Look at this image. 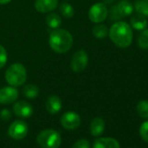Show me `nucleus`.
Listing matches in <instances>:
<instances>
[{
  "label": "nucleus",
  "instance_id": "f257e3e1",
  "mask_svg": "<svg viewBox=\"0 0 148 148\" xmlns=\"http://www.w3.org/2000/svg\"><path fill=\"white\" fill-rule=\"evenodd\" d=\"M109 37L118 47L127 48L132 42V31L125 22H117L112 25Z\"/></svg>",
  "mask_w": 148,
  "mask_h": 148
},
{
  "label": "nucleus",
  "instance_id": "f03ea898",
  "mask_svg": "<svg viewBox=\"0 0 148 148\" xmlns=\"http://www.w3.org/2000/svg\"><path fill=\"white\" fill-rule=\"evenodd\" d=\"M73 38L71 34L64 29L53 30L49 37V45L57 53H65L72 46Z\"/></svg>",
  "mask_w": 148,
  "mask_h": 148
},
{
  "label": "nucleus",
  "instance_id": "7ed1b4c3",
  "mask_svg": "<svg viewBox=\"0 0 148 148\" xmlns=\"http://www.w3.org/2000/svg\"><path fill=\"white\" fill-rule=\"evenodd\" d=\"M27 79L25 67L20 63H15L9 66L5 72V80L12 86L17 87L24 85Z\"/></svg>",
  "mask_w": 148,
  "mask_h": 148
},
{
  "label": "nucleus",
  "instance_id": "20e7f679",
  "mask_svg": "<svg viewBox=\"0 0 148 148\" xmlns=\"http://www.w3.org/2000/svg\"><path fill=\"white\" fill-rule=\"evenodd\" d=\"M37 141L41 148H58L62 139L60 134L55 130L45 129L38 135Z\"/></svg>",
  "mask_w": 148,
  "mask_h": 148
},
{
  "label": "nucleus",
  "instance_id": "39448f33",
  "mask_svg": "<svg viewBox=\"0 0 148 148\" xmlns=\"http://www.w3.org/2000/svg\"><path fill=\"white\" fill-rule=\"evenodd\" d=\"M88 64L87 52L81 49L73 54L71 60V68L74 72H82L85 71Z\"/></svg>",
  "mask_w": 148,
  "mask_h": 148
},
{
  "label": "nucleus",
  "instance_id": "423d86ee",
  "mask_svg": "<svg viewBox=\"0 0 148 148\" xmlns=\"http://www.w3.org/2000/svg\"><path fill=\"white\" fill-rule=\"evenodd\" d=\"M108 15V10L105 4L103 3H97L93 5L88 12L89 18L92 22L99 24L106 20Z\"/></svg>",
  "mask_w": 148,
  "mask_h": 148
},
{
  "label": "nucleus",
  "instance_id": "0eeeda50",
  "mask_svg": "<svg viewBox=\"0 0 148 148\" xmlns=\"http://www.w3.org/2000/svg\"><path fill=\"white\" fill-rule=\"evenodd\" d=\"M8 133L10 137L14 139H22L28 133V126L25 122L16 120L10 125Z\"/></svg>",
  "mask_w": 148,
  "mask_h": 148
},
{
  "label": "nucleus",
  "instance_id": "6e6552de",
  "mask_svg": "<svg viewBox=\"0 0 148 148\" xmlns=\"http://www.w3.org/2000/svg\"><path fill=\"white\" fill-rule=\"evenodd\" d=\"M61 125L67 130H75L80 125V117L74 112H67L64 113L60 119Z\"/></svg>",
  "mask_w": 148,
  "mask_h": 148
},
{
  "label": "nucleus",
  "instance_id": "1a4fd4ad",
  "mask_svg": "<svg viewBox=\"0 0 148 148\" xmlns=\"http://www.w3.org/2000/svg\"><path fill=\"white\" fill-rule=\"evenodd\" d=\"M18 97V91L14 86H5L0 89V104L13 103Z\"/></svg>",
  "mask_w": 148,
  "mask_h": 148
},
{
  "label": "nucleus",
  "instance_id": "9d476101",
  "mask_svg": "<svg viewBox=\"0 0 148 148\" xmlns=\"http://www.w3.org/2000/svg\"><path fill=\"white\" fill-rule=\"evenodd\" d=\"M14 113L21 118H29L33 112L32 106L26 101H18L13 106Z\"/></svg>",
  "mask_w": 148,
  "mask_h": 148
},
{
  "label": "nucleus",
  "instance_id": "9b49d317",
  "mask_svg": "<svg viewBox=\"0 0 148 148\" xmlns=\"http://www.w3.org/2000/svg\"><path fill=\"white\" fill-rule=\"evenodd\" d=\"M58 1V0H36L34 7L39 12H50L57 8Z\"/></svg>",
  "mask_w": 148,
  "mask_h": 148
},
{
  "label": "nucleus",
  "instance_id": "f8f14e48",
  "mask_svg": "<svg viewBox=\"0 0 148 148\" xmlns=\"http://www.w3.org/2000/svg\"><path fill=\"white\" fill-rule=\"evenodd\" d=\"M45 106H46V110L49 113L56 114L62 108V101L59 97H58L56 95H52L47 99Z\"/></svg>",
  "mask_w": 148,
  "mask_h": 148
},
{
  "label": "nucleus",
  "instance_id": "ddd939ff",
  "mask_svg": "<svg viewBox=\"0 0 148 148\" xmlns=\"http://www.w3.org/2000/svg\"><path fill=\"white\" fill-rule=\"evenodd\" d=\"M92 148H120L119 142L112 138H100L94 142Z\"/></svg>",
  "mask_w": 148,
  "mask_h": 148
},
{
  "label": "nucleus",
  "instance_id": "4468645a",
  "mask_svg": "<svg viewBox=\"0 0 148 148\" xmlns=\"http://www.w3.org/2000/svg\"><path fill=\"white\" fill-rule=\"evenodd\" d=\"M131 25L132 28L138 30V31H142L147 27V19L146 17L139 14L137 12V14L133 15L131 18Z\"/></svg>",
  "mask_w": 148,
  "mask_h": 148
},
{
  "label": "nucleus",
  "instance_id": "2eb2a0df",
  "mask_svg": "<svg viewBox=\"0 0 148 148\" xmlns=\"http://www.w3.org/2000/svg\"><path fill=\"white\" fill-rule=\"evenodd\" d=\"M105 130V121L101 118H95L92 119L90 125V131L91 133L97 137L103 133Z\"/></svg>",
  "mask_w": 148,
  "mask_h": 148
},
{
  "label": "nucleus",
  "instance_id": "dca6fc26",
  "mask_svg": "<svg viewBox=\"0 0 148 148\" xmlns=\"http://www.w3.org/2000/svg\"><path fill=\"white\" fill-rule=\"evenodd\" d=\"M116 8L121 17H127L131 15L133 11V6L128 0H121Z\"/></svg>",
  "mask_w": 148,
  "mask_h": 148
},
{
  "label": "nucleus",
  "instance_id": "f3484780",
  "mask_svg": "<svg viewBox=\"0 0 148 148\" xmlns=\"http://www.w3.org/2000/svg\"><path fill=\"white\" fill-rule=\"evenodd\" d=\"M45 22H46V25H48L49 28L55 30V29H58L61 25L62 19L58 14L51 13V14L47 15V17L45 18Z\"/></svg>",
  "mask_w": 148,
  "mask_h": 148
},
{
  "label": "nucleus",
  "instance_id": "a211bd4d",
  "mask_svg": "<svg viewBox=\"0 0 148 148\" xmlns=\"http://www.w3.org/2000/svg\"><path fill=\"white\" fill-rule=\"evenodd\" d=\"M23 93L24 95L31 99H33L35 98H37L38 96L39 93V90L38 87L34 85V84H28L25 85L23 88Z\"/></svg>",
  "mask_w": 148,
  "mask_h": 148
},
{
  "label": "nucleus",
  "instance_id": "6ab92c4d",
  "mask_svg": "<svg viewBox=\"0 0 148 148\" xmlns=\"http://www.w3.org/2000/svg\"><path fill=\"white\" fill-rule=\"evenodd\" d=\"M109 32L106 25H97L92 29V34L96 38L102 39L107 37Z\"/></svg>",
  "mask_w": 148,
  "mask_h": 148
},
{
  "label": "nucleus",
  "instance_id": "aec40b11",
  "mask_svg": "<svg viewBox=\"0 0 148 148\" xmlns=\"http://www.w3.org/2000/svg\"><path fill=\"white\" fill-rule=\"evenodd\" d=\"M134 8L138 13L148 18V2L147 1H145V0H138L135 3Z\"/></svg>",
  "mask_w": 148,
  "mask_h": 148
},
{
  "label": "nucleus",
  "instance_id": "412c9836",
  "mask_svg": "<svg viewBox=\"0 0 148 148\" xmlns=\"http://www.w3.org/2000/svg\"><path fill=\"white\" fill-rule=\"evenodd\" d=\"M59 11H60L61 15L66 18H71L74 15V9L68 3H62L59 7Z\"/></svg>",
  "mask_w": 148,
  "mask_h": 148
},
{
  "label": "nucleus",
  "instance_id": "4be33fe9",
  "mask_svg": "<svg viewBox=\"0 0 148 148\" xmlns=\"http://www.w3.org/2000/svg\"><path fill=\"white\" fill-rule=\"evenodd\" d=\"M138 46L143 50H148V29L142 30L138 38Z\"/></svg>",
  "mask_w": 148,
  "mask_h": 148
},
{
  "label": "nucleus",
  "instance_id": "5701e85b",
  "mask_svg": "<svg viewBox=\"0 0 148 148\" xmlns=\"http://www.w3.org/2000/svg\"><path fill=\"white\" fill-rule=\"evenodd\" d=\"M137 112L138 115L144 119H148V101L141 100L137 105Z\"/></svg>",
  "mask_w": 148,
  "mask_h": 148
},
{
  "label": "nucleus",
  "instance_id": "b1692460",
  "mask_svg": "<svg viewBox=\"0 0 148 148\" xmlns=\"http://www.w3.org/2000/svg\"><path fill=\"white\" fill-rule=\"evenodd\" d=\"M139 134L143 140L148 143V121L144 122L139 128Z\"/></svg>",
  "mask_w": 148,
  "mask_h": 148
},
{
  "label": "nucleus",
  "instance_id": "393cba45",
  "mask_svg": "<svg viewBox=\"0 0 148 148\" xmlns=\"http://www.w3.org/2000/svg\"><path fill=\"white\" fill-rule=\"evenodd\" d=\"M7 51L4 46L0 45V69L3 68L7 62Z\"/></svg>",
  "mask_w": 148,
  "mask_h": 148
},
{
  "label": "nucleus",
  "instance_id": "a878e982",
  "mask_svg": "<svg viewBox=\"0 0 148 148\" xmlns=\"http://www.w3.org/2000/svg\"><path fill=\"white\" fill-rule=\"evenodd\" d=\"M72 148H90V143L86 139H79L72 145Z\"/></svg>",
  "mask_w": 148,
  "mask_h": 148
},
{
  "label": "nucleus",
  "instance_id": "bb28decb",
  "mask_svg": "<svg viewBox=\"0 0 148 148\" xmlns=\"http://www.w3.org/2000/svg\"><path fill=\"white\" fill-rule=\"evenodd\" d=\"M11 112L7 109H4L3 111H1V112H0V117H1V119H3L4 120H8L11 119Z\"/></svg>",
  "mask_w": 148,
  "mask_h": 148
},
{
  "label": "nucleus",
  "instance_id": "cd10ccee",
  "mask_svg": "<svg viewBox=\"0 0 148 148\" xmlns=\"http://www.w3.org/2000/svg\"><path fill=\"white\" fill-rule=\"evenodd\" d=\"M111 18H112V19H115V20H116V19H119V18H122V17L119 15V12H118L116 6L112 7V10H111Z\"/></svg>",
  "mask_w": 148,
  "mask_h": 148
},
{
  "label": "nucleus",
  "instance_id": "c85d7f7f",
  "mask_svg": "<svg viewBox=\"0 0 148 148\" xmlns=\"http://www.w3.org/2000/svg\"><path fill=\"white\" fill-rule=\"evenodd\" d=\"M12 0H0V5H6L10 3Z\"/></svg>",
  "mask_w": 148,
  "mask_h": 148
},
{
  "label": "nucleus",
  "instance_id": "c756f323",
  "mask_svg": "<svg viewBox=\"0 0 148 148\" xmlns=\"http://www.w3.org/2000/svg\"><path fill=\"white\" fill-rule=\"evenodd\" d=\"M145 1H147V2H148V0H145Z\"/></svg>",
  "mask_w": 148,
  "mask_h": 148
}]
</instances>
